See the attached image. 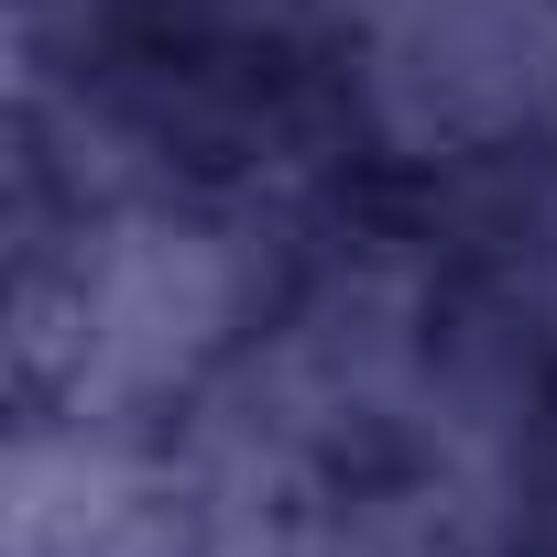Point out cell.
Returning a JSON list of instances; mask_svg holds the SVG:
<instances>
[{"label": "cell", "mask_w": 557, "mask_h": 557, "mask_svg": "<svg viewBox=\"0 0 557 557\" xmlns=\"http://www.w3.org/2000/svg\"><path fill=\"white\" fill-rule=\"evenodd\" d=\"M66 285H77V350L66 394L77 416L175 426L208 372L262 329V262L240 219H208L186 197H143L110 219H66Z\"/></svg>", "instance_id": "cell-1"}, {"label": "cell", "mask_w": 557, "mask_h": 557, "mask_svg": "<svg viewBox=\"0 0 557 557\" xmlns=\"http://www.w3.org/2000/svg\"><path fill=\"white\" fill-rule=\"evenodd\" d=\"M339 45L383 164L459 175L557 132V0H361Z\"/></svg>", "instance_id": "cell-2"}, {"label": "cell", "mask_w": 557, "mask_h": 557, "mask_svg": "<svg viewBox=\"0 0 557 557\" xmlns=\"http://www.w3.org/2000/svg\"><path fill=\"white\" fill-rule=\"evenodd\" d=\"M153 481H175V437L132 416H77L34 405L0 459V557H66L110 513H132Z\"/></svg>", "instance_id": "cell-3"}, {"label": "cell", "mask_w": 557, "mask_h": 557, "mask_svg": "<svg viewBox=\"0 0 557 557\" xmlns=\"http://www.w3.org/2000/svg\"><path fill=\"white\" fill-rule=\"evenodd\" d=\"M350 12H361V0H318V23H329V34H339V23H350Z\"/></svg>", "instance_id": "cell-4"}]
</instances>
